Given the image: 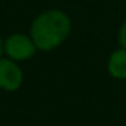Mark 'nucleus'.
<instances>
[{
    "mask_svg": "<svg viewBox=\"0 0 126 126\" xmlns=\"http://www.w3.org/2000/svg\"><path fill=\"white\" fill-rule=\"evenodd\" d=\"M71 23L63 11L48 10L37 16L31 28V37L37 48L52 50L68 37Z\"/></svg>",
    "mask_w": 126,
    "mask_h": 126,
    "instance_id": "nucleus-1",
    "label": "nucleus"
},
{
    "mask_svg": "<svg viewBox=\"0 0 126 126\" xmlns=\"http://www.w3.org/2000/svg\"><path fill=\"white\" fill-rule=\"evenodd\" d=\"M36 45L32 39L26 37L24 34H13L5 42V52L13 60H26L31 58L36 52Z\"/></svg>",
    "mask_w": 126,
    "mask_h": 126,
    "instance_id": "nucleus-2",
    "label": "nucleus"
},
{
    "mask_svg": "<svg viewBox=\"0 0 126 126\" xmlns=\"http://www.w3.org/2000/svg\"><path fill=\"white\" fill-rule=\"evenodd\" d=\"M23 82V73L11 60H0V87L5 91H16Z\"/></svg>",
    "mask_w": 126,
    "mask_h": 126,
    "instance_id": "nucleus-3",
    "label": "nucleus"
},
{
    "mask_svg": "<svg viewBox=\"0 0 126 126\" xmlns=\"http://www.w3.org/2000/svg\"><path fill=\"white\" fill-rule=\"evenodd\" d=\"M108 71L118 79H126V48L115 50L108 60Z\"/></svg>",
    "mask_w": 126,
    "mask_h": 126,
    "instance_id": "nucleus-4",
    "label": "nucleus"
},
{
    "mask_svg": "<svg viewBox=\"0 0 126 126\" xmlns=\"http://www.w3.org/2000/svg\"><path fill=\"white\" fill-rule=\"evenodd\" d=\"M118 41H120V44H121V47H123V48H126V21L123 23L121 29H120V36H118Z\"/></svg>",
    "mask_w": 126,
    "mask_h": 126,
    "instance_id": "nucleus-5",
    "label": "nucleus"
},
{
    "mask_svg": "<svg viewBox=\"0 0 126 126\" xmlns=\"http://www.w3.org/2000/svg\"><path fill=\"white\" fill-rule=\"evenodd\" d=\"M0 55H2V41H0Z\"/></svg>",
    "mask_w": 126,
    "mask_h": 126,
    "instance_id": "nucleus-6",
    "label": "nucleus"
}]
</instances>
